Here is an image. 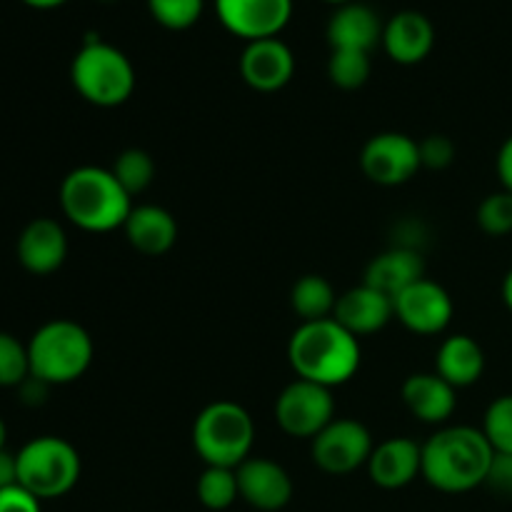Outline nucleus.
<instances>
[{
	"instance_id": "f257e3e1",
	"label": "nucleus",
	"mask_w": 512,
	"mask_h": 512,
	"mask_svg": "<svg viewBox=\"0 0 512 512\" xmlns=\"http://www.w3.org/2000/svg\"><path fill=\"white\" fill-rule=\"evenodd\" d=\"M495 450L480 428L445 425L423 443L425 483L440 493H470L485 485Z\"/></svg>"
},
{
	"instance_id": "f03ea898",
	"label": "nucleus",
	"mask_w": 512,
	"mask_h": 512,
	"mask_svg": "<svg viewBox=\"0 0 512 512\" xmlns=\"http://www.w3.org/2000/svg\"><path fill=\"white\" fill-rule=\"evenodd\" d=\"M288 360L298 378L333 390L358 373L360 343L333 318L300 323L290 335Z\"/></svg>"
},
{
	"instance_id": "7ed1b4c3",
	"label": "nucleus",
	"mask_w": 512,
	"mask_h": 512,
	"mask_svg": "<svg viewBox=\"0 0 512 512\" xmlns=\"http://www.w3.org/2000/svg\"><path fill=\"white\" fill-rule=\"evenodd\" d=\"M63 215L88 233L123 228L133 210V198L123 190L110 168L80 165L70 170L58 190Z\"/></svg>"
},
{
	"instance_id": "20e7f679",
	"label": "nucleus",
	"mask_w": 512,
	"mask_h": 512,
	"mask_svg": "<svg viewBox=\"0 0 512 512\" xmlns=\"http://www.w3.org/2000/svg\"><path fill=\"white\" fill-rule=\"evenodd\" d=\"M95 345L88 330L75 320H50L40 325L28 343L30 375L43 383L68 385L88 373Z\"/></svg>"
},
{
	"instance_id": "39448f33",
	"label": "nucleus",
	"mask_w": 512,
	"mask_h": 512,
	"mask_svg": "<svg viewBox=\"0 0 512 512\" xmlns=\"http://www.w3.org/2000/svg\"><path fill=\"white\" fill-rule=\"evenodd\" d=\"M255 445V423L243 405L215 400L205 405L193 423V448L205 465L240 468Z\"/></svg>"
},
{
	"instance_id": "423d86ee",
	"label": "nucleus",
	"mask_w": 512,
	"mask_h": 512,
	"mask_svg": "<svg viewBox=\"0 0 512 512\" xmlns=\"http://www.w3.org/2000/svg\"><path fill=\"white\" fill-rule=\"evenodd\" d=\"M70 80L83 100L98 108H118L133 95L135 68L128 55L103 40H88L70 63Z\"/></svg>"
},
{
	"instance_id": "0eeeda50",
	"label": "nucleus",
	"mask_w": 512,
	"mask_h": 512,
	"mask_svg": "<svg viewBox=\"0 0 512 512\" xmlns=\"http://www.w3.org/2000/svg\"><path fill=\"white\" fill-rule=\"evenodd\" d=\"M18 485L38 500L63 498L80 480V453L58 435H40L15 453Z\"/></svg>"
},
{
	"instance_id": "6e6552de",
	"label": "nucleus",
	"mask_w": 512,
	"mask_h": 512,
	"mask_svg": "<svg viewBox=\"0 0 512 512\" xmlns=\"http://www.w3.org/2000/svg\"><path fill=\"white\" fill-rule=\"evenodd\" d=\"M335 420L333 390L295 378L275 400V423L290 438L313 440Z\"/></svg>"
},
{
	"instance_id": "1a4fd4ad",
	"label": "nucleus",
	"mask_w": 512,
	"mask_h": 512,
	"mask_svg": "<svg viewBox=\"0 0 512 512\" xmlns=\"http://www.w3.org/2000/svg\"><path fill=\"white\" fill-rule=\"evenodd\" d=\"M310 443L313 463L328 475H350L365 468L375 450L370 430L353 418H335Z\"/></svg>"
},
{
	"instance_id": "9d476101",
	"label": "nucleus",
	"mask_w": 512,
	"mask_h": 512,
	"mask_svg": "<svg viewBox=\"0 0 512 512\" xmlns=\"http://www.w3.org/2000/svg\"><path fill=\"white\" fill-rule=\"evenodd\" d=\"M360 168L365 178L383 188H395L418 175L423 168L420 163V145L405 133H378L363 145L360 153Z\"/></svg>"
},
{
	"instance_id": "9b49d317",
	"label": "nucleus",
	"mask_w": 512,
	"mask_h": 512,
	"mask_svg": "<svg viewBox=\"0 0 512 512\" xmlns=\"http://www.w3.org/2000/svg\"><path fill=\"white\" fill-rule=\"evenodd\" d=\"M223 28L245 43L278 38L293 18V0H215Z\"/></svg>"
},
{
	"instance_id": "f8f14e48",
	"label": "nucleus",
	"mask_w": 512,
	"mask_h": 512,
	"mask_svg": "<svg viewBox=\"0 0 512 512\" xmlns=\"http://www.w3.org/2000/svg\"><path fill=\"white\" fill-rule=\"evenodd\" d=\"M395 318L415 335H438L450 325L455 313L453 298L435 280L423 278L393 300Z\"/></svg>"
},
{
	"instance_id": "ddd939ff",
	"label": "nucleus",
	"mask_w": 512,
	"mask_h": 512,
	"mask_svg": "<svg viewBox=\"0 0 512 512\" xmlns=\"http://www.w3.org/2000/svg\"><path fill=\"white\" fill-rule=\"evenodd\" d=\"M238 475L240 500L260 512H278L293 500V480L288 470L268 458H253L250 455L240 468Z\"/></svg>"
},
{
	"instance_id": "4468645a",
	"label": "nucleus",
	"mask_w": 512,
	"mask_h": 512,
	"mask_svg": "<svg viewBox=\"0 0 512 512\" xmlns=\"http://www.w3.org/2000/svg\"><path fill=\"white\" fill-rule=\"evenodd\" d=\"M240 75L258 93L283 90L295 75V55L280 38L253 40L240 55Z\"/></svg>"
},
{
	"instance_id": "2eb2a0df",
	"label": "nucleus",
	"mask_w": 512,
	"mask_h": 512,
	"mask_svg": "<svg viewBox=\"0 0 512 512\" xmlns=\"http://www.w3.org/2000/svg\"><path fill=\"white\" fill-rule=\"evenodd\" d=\"M15 253H18V263L28 273L50 275L63 268L68 258V235L58 220L35 218L20 233Z\"/></svg>"
},
{
	"instance_id": "dca6fc26",
	"label": "nucleus",
	"mask_w": 512,
	"mask_h": 512,
	"mask_svg": "<svg viewBox=\"0 0 512 512\" xmlns=\"http://www.w3.org/2000/svg\"><path fill=\"white\" fill-rule=\"evenodd\" d=\"M395 318V303L393 298H388L380 290L370 288V285L360 283L358 288L345 290L343 295H338V305H335L333 320L343 325L348 333H353L355 338H363V335L380 333L390 320Z\"/></svg>"
},
{
	"instance_id": "f3484780",
	"label": "nucleus",
	"mask_w": 512,
	"mask_h": 512,
	"mask_svg": "<svg viewBox=\"0 0 512 512\" xmlns=\"http://www.w3.org/2000/svg\"><path fill=\"white\" fill-rule=\"evenodd\" d=\"M365 468L378 488L400 490L423 473V445L413 438H388L375 445Z\"/></svg>"
},
{
	"instance_id": "a211bd4d",
	"label": "nucleus",
	"mask_w": 512,
	"mask_h": 512,
	"mask_svg": "<svg viewBox=\"0 0 512 512\" xmlns=\"http://www.w3.org/2000/svg\"><path fill=\"white\" fill-rule=\"evenodd\" d=\"M435 45V28L418 10L393 15L383 28V48L400 65H418Z\"/></svg>"
},
{
	"instance_id": "6ab92c4d",
	"label": "nucleus",
	"mask_w": 512,
	"mask_h": 512,
	"mask_svg": "<svg viewBox=\"0 0 512 512\" xmlns=\"http://www.w3.org/2000/svg\"><path fill=\"white\" fill-rule=\"evenodd\" d=\"M383 28L378 13L365 3L338 5L328 20L330 50H360L373 53L378 43H383Z\"/></svg>"
},
{
	"instance_id": "aec40b11",
	"label": "nucleus",
	"mask_w": 512,
	"mask_h": 512,
	"mask_svg": "<svg viewBox=\"0 0 512 512\" xmlns=\"http://www.w3.org/2000/svg\"><path fill=\"white\" fill-rule=\"evenodd\" d=\"M403 403L420 423L445 425L458 408V390L438 373H413L403 383Z\"/></svg>"
},
{
	"instance_id": "412c9836",
	"label": "nucleus",
	"mask_w": 512,
	"mask_h": 512,
	"mask_svg": "<svg viewBox=\"0 0 512 512\" xmlns=\"http://www.w3.org/2000/svg\"><path fill=\"white\" fill-rule=\"evenodd\" d=\"M123 230L128 243L148 258H160L178 243V220L163 205H133Z\"/></svg>"
},
{
	"instance_id": "4be33fe9",
	"label": "nucleus",
	"mask_w": 512,
	"mask_h": 512,
	"mask_svg": "<svg viewBox=\"0 0 512 512\" xmlns=\"http://www.w3.org/2000/svg\"><path fill=\"white\" fill-rule=\"evenodd\" d=\"M423 278H425L423 253L410 248H398V245H390L388 250H383V253L375 255V258L370 260L368 268H365L363 283L395 300L403 290H408L410 285H415Z\"/></svg>"
},
{
	"instance_id": "5701e85b",
	"label": "nucleus",
	"mask_w": 512,
	"mask_h": 512,
	"mask_svg": "<svg viewBox=\"0 0 512 512\" xmlns=\"http://www.w3.org/2000/svg\"><path fill=\"white\" fill-rule=\"evenodd\" d=\"M435 373L448 380L455 390L470 388L485 373V353L470 335H450L435 355Z\"/></svg>"
},
{
	"instance_id": "b1692460",
	"label": "nucleus",
	"mask_w": 512,
	"mask_h": 512,
	"mask_svg": "<svg viewBox=\"0 0 512 512\" xmlns=\"http://www.w3.org/2000/svg\"><path fill=\"white\" fill-rule=\"evenodd\" d=\"M335 305H338V295L323 275H303L300 280H295L293 290H290V308L303 323L333 318Z\"/></svg>"
},
{
	"instance_id": "393cba45",
	"label": "nucleus",
	"mask_w": 512,
	"mask_h": 512,
	"mask_svg": "<svg viewBox=\"0 0 512 512\" xmlns=\"http://www.w3.org/2000/svg\"><path fill=\"white\" fill-rule=\"evenodd\" d=\"M110 170H113V175L118 178V183L123 185V190L130 198L145 193L155 180V160L153 155L143 148L123 150V153L113 160Z\"/></svg>"
},
{
	"instance_id": "a878e982",
	"label": "nucleus",
	"mask_w": 512,
	"mask_h": 512,
	"mask_svg": "<svg viewBox=\"0 0 512 512\" xmlns=\"http://www.w3.org/2000/svg\"><path fill=\"white\" fill-rule=\"evenodd\" d=\"M195 493H198V500L208 510H228L240 498L238 475H235L233 468L205 465V470L198 478V485H195Z\"/></svg>"
},
{
	"instance_id": "bb28decb",
	"label": "nucleus",
	"mask_w": 512,
	"mask_h": 512,
	"mask_svg": "<svg viewBox=\"0 0 512 512\" xmlns=\"http://www.w3.org/2000/svg\"><path fill=\"white\" fill-rule=\"evenodd\" d=\"M328 78L340 90H358L370 78V53L360 50H330Z\"/></svg>"
},
{
	"instance_id": "cd10ccee",
	"label": "nucleus",
	"mask_w": 512,
	"mask_h": 512,
	"mask_svg": "<svg viewBox=\"0 0 512 512\" xmlns=\"http://www.w3.org/2000/svg\"><path fill=\"white\" fill-rule=\"evenodd\" d=\"M30 378L28 345L0 330V388H20Z\"/></svg>"
},
{
	"instance_id": "c85d7f7f",
	"label": "nucleus",
	"mask_w": 512,
	"mask_h": 512,
	"mask_svg": "<svg viewBox=\"0 0 512 512\" xmlns=\"http://www.w3.org/2000/svg\"><path fill=\"white\" fill-rule=\"evenodd\" d=\"M480 430L495 453H512V395H500L488 405Z\"/></svg>"
},
{
	"instance_id": "c756f323",
	"label": "nucleus",
	"mask_w": 512,
	"mask_h": 512,
	"mask_svg": "<svg viewBox=\"0 0 512 512\" xmlns=\"http://www.w3.org/2000/svg\"><path fill=\"white\" fill-rule=\"evenodd\" d=\"M478 225L485 235L503 238L512 233V193L498 190V193L485 195L483 203L478 205Z\"/></svg>"
},
{
	"instance_id": "7c9ffc66",
	"label": "nucleus",
	"mask_w": 512,
	"mask_h": 512,
	"mask_svg": "<svg viewBox=\"0 0 512 512\" xmlns=\"http://www.w3.org/2000/svg\"><path fill=\"white\" fill-rule=\"evenodd\" d=\"M148 10L168 30H188L203 15V0H148Z\"/></svg>"
},
{
	"instance_id": "2f4dec72",
	"label": "nucleus",
	"mask_w": 512,
	"mask_h": 512,
	"mask_svg": "<svg viewBox=\"0 0 512 512\" xmlns=\"http://www.w3.org/2000/svg\"><path fill=\"white\" fill-rule=\"evenodd\" d=\"M420 163L430 170H445L455 160V143L448 135H428L420 140Z\"/></svg>"
},
{
	"instance_id": "473e14b6",
	"label": "nucleus",
	"mask_w": 512,
	"mask_h": 512,
	"mask_svg": "<svg viewBox=\"0 0 512 512\" xmlns=\"http://www.w3.org/2000/svg\"><path fill=\"white\" fill-rule=\"evenodd\" d=\"M493 493L512 498V453H495L493 463H490L488 478H485Z\"/></svg>"
},
{
	"instance_id": "72a5a7b5",
	"label": "nucleus",
	"mask_w": 512,
	"mask_h": 512,
	"mask_svg": "<svg viewBox=\"0 0 512 512\" xmlns=\"http://www.w3.org/2000/svg\"><path fill=\"white\" fill-rule=\"evenodd\" d=\"M0 512H40V500L23 485L0 490Z\"/></svg>"
},
{
	"instance_id": "f704fd0d",
	"label": "nucleus",
	"mask_w": 512,
	"mask_h": 512,
	"mask_svg": "<svg viewBox=\"0 0 512 512\" xmlns=\"http://www.w3.org/2000/svg\"><path fill=\"white\" fill-rule=\"evenodd\" d=\"M495 170H498V178L503 190L512 193V135L500 145L498 160H495Z\"/></svg>"
},
{
	"instance_id": "c9c22d12",
	"label": "nucleus",
	"mask_w": 512,
	"mask_h": 512,
	"mask_svg": "<svg viewBox=\"0 0 512 512\" xmlns=\"http://www.w3.org/2000/svg\"><path fill=\"white\" fill-rule=\"evenodd\" d=\"M18 485V458L8 450H0V490Z\"/></svg>"
},
{
	"instance_id": "e433bc0d",
	"label": "nucleus",
	"mask_w": 512,
	"mask_h": 512,
	"mask_svg": "<svg viewBox=\"0 0 512 512\" xmlns=\"http://www.w3.org/2000/svg\"><path fill=\"white\" fill-rule=\"evenodd\" d=\"M25 5L30 8H38V10H50V8H58V5L68 3V0H23Z\"/></svg>"
},
{
	"instance_id": "4c0bfd02",
	"label": "nucleus",
	"mask_w": 512,
	"mask_h": 512,
	"mask_svg": "<svg viewBox=\"0 0 512 512\" xmlns=\"http://www.w3.org/2000/svg\"><path fill=\"white\" fill-rule=\"evenodd\" d=\"M503 303H505V308L512 313V268L508 270V275H505V280H503Z\"/></svg>"
},
{
	"instance_id": "58836bf2",
	"label": "nucleus",
	"mask_w": 512,
	"mask_h": 512,
	"mask_svg": "<svg viewBox=\"0 0 512 512\" xmlns=\"http://www.w3.org/2000/svg\"><path fill=\"white\" fill-rule=\"evenodd\" d=\"M5 440H8V428H5L3 418H0V450H5Z\"/></svg>"
},
{
	"instance_id": "ea45409f",
	"label": "nucleus",
	"mask_w": 512,
	"mask_h": 512,
	"mask_svg": "<svg viewBox=\"0 0 512 512\" xmlns=\"http://www.w3.org/2000/svg\"><path fill=\"white\" fill-rule=\"evenodd\" d=\"M325 3H333V5H345V3H353V0H325Z\"/></svg>"
},
{
	"instance_id": "a19ab883",
	"label": "nucleus",
	"mask_w": 512,
	"mask_h": 512,
	"mask_svg": "<svg viewBox=\"0 0 512 512\" xmlns=\"http://www.w3.org/2000/svg\"><path fill=\"white\" fill-rule=\"evenodd\" d=\"M100 3H113V0H100Z\"/></svg>"
}]
</instances>
